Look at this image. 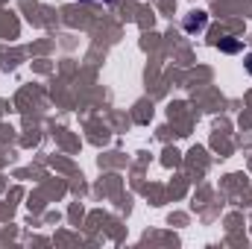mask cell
I'll list each match as a JSON object with an SVG mask.
<instances>
[{"mask_svg":"<svg viewBox=\"0 0 252 249\" xmlns=\"http://www.w3.org/2000/svg\"><path fill=\"white\" fill-rule=\"evenodd\" d=\"M247 70H250V76H252V53L247 56Z\"/></svg>","mask_w":252,"mask_h":249,"instance_id":"obj_3","label":"cell"},{"mask_svg":"<svg viewBox=\"0 0 252 249\" xmlns=\"http://www.w3.org/2000/svg\"><path fill=\"white\" fill-rule=\"evenodd\" d=\"M79 3H112V0H79Z\"/></svg>","mask_w":252,"mask_h":249,"instance_id":"obj_4","label":"cell"},{"mask_svg":"<svg viewBox=\"0 0 252 249\" xmlns=\"http://www.w3.org/2000/svg\"><path fill=\"white\" fill-rule=\"evenodd\" d=\"M217 47H220L223 53H238V50H241V44H238V41H235L232 35H226V38H220V41H217Z\"/></svg>","mask_w":252,"mask_h":249,"instance_id":"obj_2","label":"cell"},{"mask_svg":"<svg viewBox=\"0 0 252 249\" xmlns=\"http://www.w3.org/2000/svg\"><path fill=\"white\" fill-rule=\"evenodd\" d=\"M205 24H208V15H205V12H190L188 18L182 21L185 32H202V30H205Z\"/></svg>","mask_w":252,"mask_h":249,"instance_id":"obj_1","label":"cell"}]
</instances>
